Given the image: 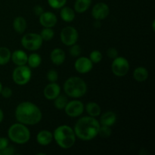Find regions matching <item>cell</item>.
Instances as JSON below:
<instances>
[{
    "label": "cell",
    "mask_w": 155,
    "mask_h": 155,
    "mask_svg": "<svg viewBox=\"0 0 155 155\" xmlns=\"http://www.w3.org/2000/svg\"><path fill=\"white\" fill-rule=\"evenodd\" d=\"M17 121L24 125L33 126L39 124L42 119V113L39 107L30 101L20 103L15 109Z\"/></svg>",
    "instance_id": "6da1fadb"
},
{
    "label": "cell",
    "mask_w": 155,
    "mask_h": 155,
    "mask_svg": "<svg viewBox=\"0 0 155 155\" xmlns=\"http://www.w3.org/2000/svg\"><path fill=\"white\" fill-rule=\"evenodd\" d=\"M100 124L96 117L84 116L80 117L74 125V129L76 136L83 141H91L98 136Z\"/></svg>",
    "instance_id": "7a4b0ae2"
},
{
    "label": "cell",
    "mask_w": 155,
    "mask_h": 155,
    "mask_svg": "<svg viewBox=\"0 0 155 155\" xmlns=\"http://www.w3.org/2000/svg\"><path fill=\"white\" fill-rule=\"evenodd\" d=\"M53 139L60 148L69 149L76 142L77 136L74 129L68 125L58 126L53 132Z\"/></svg>",
    "instance_id": "3957f363"
},
{
    "label": "cell",
    "mask_w": 155,
    "mask_h": 155,
    "mask_svg": "<svg viewBox=\"0 0 155 155\" xmlns=\"http://www.w3.org/2000/svg\"><path fill=\"white\" fill-rule=\"evenodd\" d=\"M64 91L67 96L72 98H80L87 92V85L84 80L79 77H71L64 83Z\"/></svg>",
    "instance_id": "277c9868"
},
{
    "label": "cell",
    "mask_w": 155,
    "mask_h": 155,
    "mask_svg": "<svg viewBox=\"0 0 155 155\" xmlns=\"http://www.w3.org/2000/svg\"><path fill=\"white\" fill-rule=\"evenodd\" d=\"M8 137L14 143L24 145L30 141L31 133L27 125L18 122L12 124L8 128Z\"/></svg>",
    "instance_id": "5b68a950"
},
{
    "label": "cell",
    "mask_w": 155,
    "mask_h": 155,
    "mask_svg": "<svg viewBox=\"0 0 155 155\" xmlns=\"http://www.w3.org/2000/svg\"><path fill=\"white\" fill-rule=\"evenodd\" d=\"M31 78V68L27 64L17 66L12 72V80L18 86H25L30 83Z\"/></svg>",
    "instance_id": "8992f818"
},
{
    "label": "cell",
    "mask_w": 155,
    "mask_h": 155,
    "mask_svg": "<svg viewBox=\"0 0 155 155\" xmlns=\"http://www.w3.org/2000/svg\"><path fill=\"white\" fill-rule=\"evenodd\" d=\"M21 43L25 49L30 51H35L42 47L43 40L39 33H27L21 38Z\"/></svg>",
    "instance_id": "52a82bcc"
},
{
    "label": "cell",
    "mask_w": 155,
    "mask_h": 155,
    "mask_svg": "<svg viewBox=\"0 0 155 155\" xmlns=\"http://www.w3.org/2000/svg\"><path fill=\"white\" fill-rule=\"evenodd\" d=\"M130 68L128 60L123 56H117L116 58L113 59L111 63V71L117 77H122L127 75Z\"/></svg>",
    "instance_id": "ba28073f"
},
{
    "label": "cell",
    "mask_w": 155,
    "mask_h": 155,
    "mask_svg": "<svg viewBox=\"0 0 155 155\" xmlns=\"http://www.w3.org/2000/svg\"><path fill=\"white\" fill-rule=\"evenodd\" d=\"M60 39L64 45L66 46H71L77 42L79 39V33L75 27L68 26L64 27L61 31Z\"/></svg>",
    "instance_id": "9c48e42d"
},
{
    "label": "cell",
    "mask_w": 155,
    "mask_h": 155,
    "mask_svg": "<svg viewBox=\"0 0 155 155\" xmlns=\"http://www.w3.org/2000/svg\"><path fill=\"white\" fill-rule=\"evenodd\" d=\"M64 110L65 114L70 117H78L84 112L85 105L81 101L74 99L68 101Z\"/></svg>",
    "instance_id": "30bf717a"
},
{
    "label": "cell",
    "mask_w": 155,
    "mask_h": 155,
    "mask_svg": "<svg viewBox=\"0 0 155 155\" xmlns=\"http://www.w3.org/2000/svg\"><path fill=\"white\" fill-rule=\"evenodd\" d=\"M110 13V8L106 3L98 2L92 7L91 15L95 21H102L107 18Z\"/></svg>",
    "instance_id": "8fae6325"
},
{
    "label": "cell",
    "mask_w": 155,
    "mask_h": 155,
    "mask_svg": "<svg viewBox=\"0 0 155 155\" xmlns=\"http://www.w3.org/2000/svg\"><path fill=\"white\" fill-rule=\"evenodd\" d=\"M94 64L86 56L78 57L74 62V68L79 74H86L90 72L93 68Z\"/></svg>",
    "instance_id": "7c38bea8"
},
{
    "label": "cell",
    "mask_w": 155,
    "mask_h": 155,
    "mask_svg": "<svg viewBox=\"0 0 155 155\" xmlns=\"http://www.w3.org/2000/svg\"><path fill=\"white\" fill-rule=\"evenodd\" d=\"M39 21L43 27L52 28L57 24L58 18L53 12H44L40 16H39Z\"/></svg>",
    "instance_id": "4fadbf2b"
},
{
    "label": "cell",
    "mask_w": 155,
    "mask_h": 155,
    "mask_svg": "<svg viewBox=\"0 0 155 155\" xmlns=\"http://www.w3.org/2000/svg\"><path fill=\"white\" fill-rule=\"evenodd\" d=\"M61 86L57 83H49L43 89V95L47 100L53 101L61 94Z\"/></svg>",
    "instance_id": "5bb4252c"
},
{
    "label": "cell",
    "mask_w": 155,
    "mask_h": 155,
    "mask_svg": "<svg viewBox=\"0 0 155 155\" xmlns=\"http://www.w3.org/2000/svg\"><path fill=\"white\" fill-rule=\"evenodd\" d=\"M50 60L54 65L60 66L64 63L66 60V54L61 48H55L50 53Z\"/></svg>",
    "instance_id": "9a60e30c"
},
{
    "label": "cell",
    "mask_w": 155,
    "mask_h": 155,
    "mask_svg": "<svg viewBox=\"0 0 155 155\" xmlns=\"http://www.w3.org/2000/svg\"><path fill=\"white\" fill-rule=\"evenodd\" d=\"M53 140V134L49 130H42L36 135V142L42 146H47L50 145Z\"/></svg>",
    "instance_id": "2e32d148"
},
{
    "label": "cell",
    "mask_w": 155,
    "mask_h": 155,
    "mask_svg": "<svg viewBox=\"0 0 155 155\" xmlns=\"http://www.w3.org/2000/svg\"><path fill=\"white\" fill-rule=\"evenodd\" d=\"M28 55L24 51L21 49H18L12 52L11 60L16 66H22L27 64Z\"/></svg>",
    "instance_id": "e0dca14e"
},
{
    "label": "cell",
    "mask_w": 155,
    "mask_h": 155,
    "mask_svg": "<svg viewBox=\"0 0 155 155\" xmlns=\"http://www.w3.org/2000/svg\"><path fill=\"white\" fill-rule=\"evenodd\" d=\"M99 123L101 125L113 127L117 122V114L114 111L108 110L100 114Z\"/></svg>",
    "instance_id": "ac0fdd59"
},
{
    "label": "cell",
    "mask_w": 155,
    "mask_h": 155,
    "mask_svg": "<svg viewBox=\"0 0 155 155\" xmlns=\"http://www.w3.org/2000/svg\"><path fill=\"white\" fill-rule=\"evenodd\" d=\"M60 17L63 21L66 23H71L75 19L76 12L71 8L68 6H64L61 8Z\"/></svg>",
    "instance_id": "d6986e66"
},
{
    "label": "cell",
    "mask_w": 155,
    "mask_h": 155,
    "mask_svg": "<svg viewBox=\"0 0 155 155\" xmlns=\"http://www.w3.org/2000/svg\"><path fill=\"white\" fill-rule=\"evenodd\" d=\"M27 27V21L21 16L16 17L13 21V29L18 34H23Z\"/></svg>",
    "instance_id": "ffe728a7"
},
{
    "label": "cell",
    "mask_w": 155,
    "mask_h": 155,
    "mask_svg": "<svg viewBox=\"0 0 155 155\" xmlns=\"http://www.w3.org/2000/svg\"><path fill=\"white\" fill-rule=\"evenodd\" d=\"M133 76L136 81L139 82V83H142L148 78L149 73H148V70L144 67H138L133 71Z\"/></svg>",
    "instance_id": "44dd1931"
},
{
    "label": "cell",
    "mask_w": 155,
    "mask_h": 155,
    "mask_svg": "<svg viewBox=\"0 0 155 155\" xmlns=\"http://www.w3.org/2000/svg\"><path fill=\"white\" fill-rule=\"evenodd\" d=\"M85 110L89 116L93 117H99L101 113V108L99 104L93 101L87 103L85 106Z\"/></svg>",
    "instance_id": "7402d4cb"
},
{
    "label": "cell",
    "mask_w": 155,
    "mask_h": 155,
    "mask_svg": "<svg viewBox=\"0 0 155 155\" xmlns=\"http://www.w3.org/2000/svg\"><path fill=\"white\" fill-rule=\"evenodd\" d=\"M92 0H76L74 2V10L76 13L83 14L90 8Z\"/></svg>",
    "instance_id": "603a6c76"
},
{
    "label": "cell",
    "mask_w": 155,
    "mask_h": 155,
    "mask_svg": "<svg viewBox=\"0 0 155 155\" xmlns=\"http://www.w3.org/2000/svg\"><path fill=\"white\" fill-rule=\"evenodd\" d=\"M42 63V57L38 53H32L28 55L27 58V66L30 68H39Z\"/></svg>",
    "instance_id": "cb8c5ba5"
},
{
    "label": "cell",
    "mask_w": 155,
    "mask_h": 155,
    "mask_svg": "<svg viewBox=\"0 0 155 155\" xmlns=\"http://www.w3.org/2000/svg\"><path fill=\"white\" fill-rule=\"evenodd\" d=\"M12 51L7 47H0V66L7 64L11 61Z\"/></svg>",
    "instance_id": "d4e9b609"
},
{
    "label": "cell",
    "mask_w": 155,
    "mask_h": 155,
    "mask_svg": "<svg viewBox=\"0 0 155 155\" xmlns=\"http://www.w3.org/2000/svg\"><path fill=\"white\" fill-rule=\"evenodd\" d=\"M54 106L58 110H64V107H66L67 104L69 101L66 95H59L57 98H54Z\"/></svg>",
    "instance_id": "484cf974"
},
{
    "label": "cell",
    "mask_w": 155,
    "mask_h": 155,
    "mask_svg": "<svg viewBox=\"0 0 155 155\" xmlns=\"http://www.w3.org/2000/svg\"><path fill=\"white\" fill-rule=\"evenodd\" d=\"M41 38L42 40L45 41V42H48V41L51 40L54 36V32L52 30V28H48V27H44L42 30L41 33H39Z\"/></svg>",
    "instance_id": "4316f807"
},
{
    "label": "cell",
    "mask_w": 155,
    "mask_h": 155,
    "mask_svg": "<svg viewBox=\"0 0 155 155\" xmlns=\"http://www.w3.org/2000/svg\"><path fill=\"white\" fill-rule=\"evenodd\" d=\"M89 58L93 64H98L102 61L103 55L102 53L99 50H93L89 54Z\"/></svg>",
    "instance_id": "83f0119b"
},
{
    "label": "cell",
    "mask_w": 155,
    "mask_h": 155,
    "mask_svg": "<svg viewBox=\"0 0 155 155\" xmlns=\"http://www.w3.org/2000/svg\"><path fill=\"white\" fill-rule=\"evenodd\" d=\"M111 135V127H107V126L101 125L99 129V132H98V136H100L101 138H103V139H107V138L110 137Z\"/></svg>",
    "instance_id": "f1b7e54d"
},
{
    "label": "cell",
    "mask_w": 155,
    "mask_h": 155,
    "mask_svg": "<svg viewBox=\"0 0 155 155\" xmlns=\"http://www.w3.org/2000/svg\"><path fill=\"white\" fill-rule=\"evenodd\" d=\"M48 5L54 9H61L66 5L68 0H47Z\"/></svg>",
    "instance_id": "f546056e"
},
{
    "label": "cell",
    "mask_w": 155,
    "mask_h": 155,
    "mask_svg": "<svg viewBox=\"0 0 155 155\" xmlns=\"http://www.w3.org/2000/svg\"><path fill=\"white\" fill-rule=\"evenodd\" d=\"M81 51H82L81 47H80V45H78V44L77 43L74 44V45L70 46L69 53L74 58L80 57V54H81Z\"/></svg>",
    "instance_id": "4dcf8cb0"
},
{
    "label": "cell",
    "mask_w": 155,
    "mask_h": 155,
    "mask_svg": "<svg viewBox=\"0 0 155 155\" xmlns=\"http://www.w3.org/2000/svg\"><path fill=\"white\" fill-rule=\"evenodd\" d=\"M46 78L49 83H55L58 80V73L54 69L49 70L46 74Z\"/></svg>",
    "instance_id": "1f68e13d"
},
{
    "label": "cell",
    "mask_w": 155,
    "mask_h": 155,
    "mask_svg": "<svg viewBox=\"0 0 155 155\" xmlns=\"http://www.w3.org/2000/svg\"><path fill=\"white\" fill-rule=\"evenodd\" d=\"M0 95L5 98H9L13 95V91H12V89L10 87H8V86L2 87Z\"/></svg>",
    "instance_id": "d6a6232c"
},
{
    "label": "cell",
    "mask_w": 155,
    "mask_h": 155,
    "mask_svg": "<svg viewBox=\"0 0 155 155\" xmlns=\"http://www.w3.org/2000/svg\"><path fill=\"white\" fill-rule=\"evenodd\" d=\"M107 55L109 58L110 59H114L116 58L117 56H119L118 54V51L116 48H114V47H111V48H109L107 50Z\"/></svg>",
    "instance_id": "836d02e7"
},
{
    "label": "cell",
    "mask_w": 155,
    "mask_h": 155,
    "mask_svg": "<svg viewBox=\"0 0 155 155\" xmlns=\"http://www.w3.org/2000/svg\"><path fill=\"white\" fill-rule=\"evenodd\" d=\"M15 148L10 145L0 151V155H13L15 154Z\"/></svg>",
    "instance_id": "e575fe53"
},
{
    "label": "cell",
    "mask_w": 155,
    "mask_h": 155,
    "mask_svg": "<svg viewBox=\"0 0 155 155\" xmlns=\"http://www.w3.org/2000/svg\"><path fill=\"white\" fill-rule=\"evenodd\" d=\"M9 145V139L5 137H0V151Z\"/></svg>",
    "instance_id": "d590c367"
},
{
    "label": "cell",
    "mask_w": 155,
    "mask_h": 155,
    "mask_svg": "<svg viewBox=\"0 0 155 155\" xmlns=\"http://www.w3.org/2000/svg\"><path fill=\"white\" fill-rule=\"evenodd\" d=\"M43 12L44 8L41 5H36L33 8V13H34L36 16H40Z\"/></svg>",
    "instance_id": "8d00e7d4"
},
{
    "label": "cell",
    "mask_w": 155,
    "mask_h": 155,
    "mask_svg": "<svg viewBox=\"0 0 155 155\" xmlns=\"http://www.w3.org/2000/svg\"><path fill=\"white\" fill-rule=\"evenodd\" d=\"M3 120H4V113H3L2 110L0 108V124L2 122Z\"/></svg>",
    "instance_id": "74e56055"
},
{
    "label": "cell",
    "mask_w": 155,
    "mask_h": 155,
    "mask_svg": "<svg viewBox=\"0 0 155 155\" xmlns=\"http://www.w3.org/2000/svg\"><path fill=\"white\" fill-rule=\"evenodd\" d=\"M2 87H3L2 84V83L0 82V93H1V91H2Z\"/></svg>",
    "instance_id": "f35d334b"
},
{
    "label": "cell",
    "mask_w": 155,
    "mask_h": 155,
    "mask_svg": "<svg viewBox=\"0 0 155 155\" xmlns=\"http://www.w3.org/2000/svg\"><path fill=\"white\" fill-rule=\"evenodd\" d=\"M154 23H155V21H153V25H152V29H153V30H154Z\"/></svg>",
    "instance_id": "ab89813d"
}]
</instances>
